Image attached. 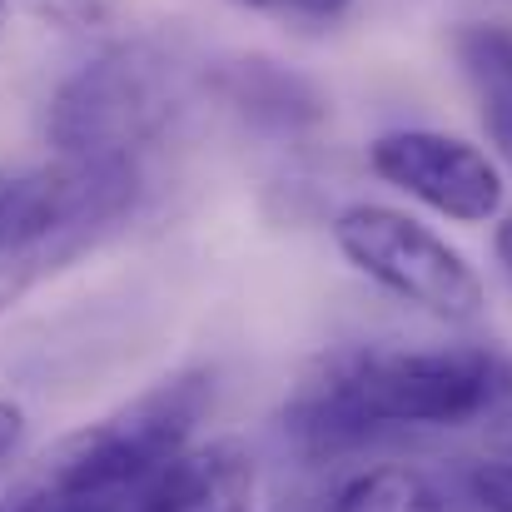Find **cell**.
Returning <instances> with one entry per match:
<instances>
[{
	"label": "cell",
	"mask_w": 512,
	"mask_h": 512,
	"mask_svg": "<svg viewBox=\"0 0 512 512\" xmlns=\"http://www.w3.org/2000/svg\"><path fill=\"white\" fill-rule=\"evenodd\" d=\"M512 368L488 348H378L348 353L294 413L289 433L309 453L368 443L378 428H448L493 413Z\"/></svg>",
	"instance_id": "6da1fadb"
},
{
	"label": "cell",
	"mask_w": 512,
	"mask_h": 512,
	"mask_svg": "<svg viewBox=\"0 0 512 512\" xmlns=\"http://www.w3.org/2000/svg\"><path fill=\"white\" fill-rule=\"evenodd\" d=\"M135 199V155H60L30 174L0 179V314L100 244Z\"/></svg>",
	"instance_id": "7a4b0ae2"
},
{
	"label": "cell",
	"mask_w": 512,
	"mask_h": 512,
	"mask_svg": "<svg viewBox=\"0 0 512 512\" xmlns=\"http://www.w3.org/2000/svg\"><path fill=\"white\" fill-rule=\"evenodd\" d=\"M209 398V373H174L130 408L65 438L45 458L40 488L50 498H125L135 483H145L155 468L189 448V433L209 413Z\"/></svg>",
	"instance_id": "3957f363"
},
{
	"label": "cell",
	"mask_w": 512,
	"mask_h": 512,
	"mask_svg": "<svg viewBox=\"0 0 512 512\" xmlns=\"http://www.w3.org/2000/svg\"><path fill=\"white\" fill-rule=\"evenodd\" d=\"M334 244L358 274L448 324H473L483 314V284L473 264L428 224L388 204H348L334 219Z\"/></svg>",
	"instance_id": "277c9868"
},
{
	"label": "cell",
	"mask_w": 512,
	"mask_h": 512,
	"mask_svg": "<svg viewBox=\"0 0 512 512\" xmlns=\"http://www.w3.org/2000/svg\"><path fill=\"white\" fill-rule=\"evenodd\" d=\"M165 80L145 50H110L80 65L50 100L45 130L60 155H135L165 120Z\"/></svg>",
	"instance_id": "5b68a950"
},
{
	"label": "cell",
	"mask_w": 512,
	"mask_h": 512,
	"mask_svg": "<svg viewBox=\"0 0 512 512\" xmlns=\"http://www.w3.org/2000/svg\"><path fill=\"white\" fill-rule=\"evenodd\" d=\"M368 165L393 189L423 199L428 209L458 219V224H483L503 209V174L498 165L453 135L438 130H393L368 145Z\"/></svg>",
	"instance_id": "8992f818"
},
{
	"label": "cell",
	"mask_w": 512,
	"mask_h": 512,
	"mask_svg": "<svg viewBox=\"0 0 512 512\" xmlns=\"http://www.w3.org/2000/svg\"><path fill=\"white\" fill-rule=\"evenodd\" d=\"M254 458L239 443H204L174 453L145 483H135L120 512H249L254 503Z\"/></svg>",
	"instance_id": "52a82bcc"
},
{
	"label": "cell",
	"mask_w": 512,
	"mask_h": 512,
	"mask_svg": "<svg viewBox=\"0 0 512 512\" xmlns=\"http://www.w3.org/2000/svg\"><path fill=\"white\" fill-rule=\"evenodd\" d=\"M334 512H448V503L413 468H368L339 488Z\"/></svg>",
	"instance_id": "ba28073f"
},
{
	"label": "cell",
	"mask_w": 512,
	"mask_h": 512,
	"mask_svg": "<svg viewBox=\"0 0 512 512\" xmlns=\"http://www.w3.org/2000/svg\"><path fill=\"white\" fill-rule=\"evenodd\" d=\"M234 105H244L249 115H264V120H279V125H299V120H314L319 115V100L304 80L274 70L269 60H244L234 75Z\"/></svg>",
	"instance_id": "9c48e42d"
},
{
	"label": "cell",
	"mask_w": 512,
	"mask_h": 512,
	"mask_svg": "<svg viewBox=\"0 0 512 512\" xmlns=\"http://www.w3.org/2000/svg\"><path fill=\"white\" fill-rule=\"evenodd\" d=\"M453 50L483 105H512V25H463Z\"/></svg>",
	"instance_id": "30bf717a"
},
{
	"label": "cell",
	"mask_w": 512,
	"mask_h": 512,
	"mask_svg": "<svg viewBox=\"0 0 512 512\" xmlns=\"http://www.w3.org/2000/svg\"><path fill=\"white\" fill-rule=\"evenodd\" d=\"M468 493L488 512H512V458L478 463V468L468 473Z\"/></svg>",
	"instance_id": "8fae6325"
},
{
	"label": "cell",
	"mask_w": 512,
	"mask_h": 512,
	"mask_svg": "<svg viewBox=\"0 0 512 512\" xmlns=\"http://www.w3.org/2000/svg\"><path fill=\"white\" fill-rule=\"evenodd\" d=\"M20 438H25V413H20V403L0 398V468H5V463L15 458Z\"/></svg>",
	"instance_id": "7c38bea8"
},
{
	"label": "cell",
	"mask_w": 512,
	"mask_h": 512,
	"mask_svg": "<svg viewBox=\"0 0 512 512\" xmlns=\"http://www.w3.org/2000/svg\"><path fill=\"white\" fill-rule=\"evenodd\" d=\"M483 125H488L498 155L512 165V105H483Z\"/></svg>",
	"instance_id": "4fadbf2b"
},
{
	"label": "cell",
	"mask_w": 512,
	"mask_h": 512,
	"mask_svg": "<svg viewBox=\"0 0 512 512\" xmlns=\"http://www.w3.org/2000/svg\"><path fill=\"white\" fill-rule=\"evenodd\" d=\"M45 512H120V498H50Z\"/></svg>",
	"instance_id": "5bb4252c"
},
{
	"label": "cell",
	"mask_w": 512,
	"mask_h": 512,
	"mask_svg": "<svg viewBox=\"0 0 512 512\" xmlns=\"http://www.w3.org/2000/svg\"><path fill=\"white\" fill-rule=\"evenodd\" d=\"M45 508H50V493L45 488H20V493H10L0 503V512H45Z\"/></svg>",
	"instance_id": "9a60e30c"
},
{
	"label": "cell",
	"mask_w": 512,
	"mask_h": 512,
	"mask_svg": "<svg viewBox=\"0 0 512 512\" xmlns=\"http://www.w3.org/2000/svg\"><path fill=\"white\" fill-rule=\"evenodd\" d=\"M274 5H294V10H304V15H319V20H329V15H339L348 0H274Z\"/></svg>",
	"instance_id": "2e32d148"
},
{
	"label": "cell",
	"mask_w": 512,
	"mask_h": 512,
	"mask_svg": "<svg viewBox=\"0 0 512 512\" xmlns=\"http://www.w3.org/2000/svg\"><path fill=\"white\" fill-rule=\"evenodd\" d=\"M493 249H498V264H503V274L512 279V214L498 224V239H493Z\"/></svg>",
	"instance_id": "e0dca14e"
},
{
	"label": "cell",
	"mask_w": 512,
	"mask_h": 512,
	"mask_svg": "<svg viewBox=\"0 0 512 512\" xmlns=\"http://www.w3.org/2000/svg\"><path fill=\"white\" fill-rule=\"evenodd\" d=\"M488 443H493V453L512 458V413H508V418H498V423L488 428Z\"/></svg>",
	"instance_id": "ac0fdd59"
},
{
	"label": "cell",
	"mask_w": 512,
	"mask_h": 512,
	"mask_svg": "<svg viewBox=\"0 0 512 512\" xmlns=\"http://www.w3.org/2000/svg\"><path fill=\"white\" fill-rule=\"evenodd\" d=\"M458 512H488V508H483V503H478V498L468 493V503H463V508H458Z\"/></svg>",
	"instance_id": "d6986e66"
},
{
	"label": "cell",
	"mask_w": 512,
	"mask_h": 512,
	"mask_svg": "<svg viewBox=\"0 0 512 512\" xmlns=\"http://www.w3.org/2000/svg\"><path fill=\"white\" fill-rule=\"evenodd\" d=\"M244 5H274V0H244Z\"/></svg>",
	"instance_id": "ffe728a7"
},
{
	"label": "cell",
	"mask_w": 512,
	"mask_h": 512,
	"mask_svg": "<svg viewBox=\"0 0 512 512\" xmlns=\"http://www.w3.org/2000/svg\"><path fill=\"white\" fill-rule=\"evenodd\" d=\"M0 20H5V0H0Z\"/></svg>",
	"instance_id": "44dd1931"
}]
</instances>
